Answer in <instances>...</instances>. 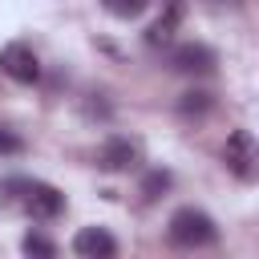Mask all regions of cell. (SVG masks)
Returning <instances> with one entry per match:
<instances>
[{"instance_id":"obj_1","label":"cell","mask_w":259,"mask_h":259,"mask_svg":"<svg viewBox=\"0 0 259 259\" xmlns=\"http://www.w3.org/2000/svg\"><path fill=\"white\" fill-rule=\"evenodd\" d=\"M0 190H4L8 198H16V202L24 206V214H32L36 223H53V219L65 214V194H61L57 186H49V182H36V178H8Z\"/></svg>"},{"instance_id":"obj_2","label":"cell","mask_w":259,"mask_h":259,"mask_svg":"<svg viewBox=\"0 0 259 259\" xmlns=\"http://www.w3.org/2000/svg\"><path fill=\"white\" fill-rule=\"evenodd\" d=\"M170 243L174 247H186V251H198V247H214L219 243V227L206 210L198 206H178L170 214V227H166Z\"/></svg>"},{"instance_id":"obj_3","label":"cell","mask_w":259,"mask_h":259,"mask_svg":"<svg viewBox=\"0 0 259 259\" xmlns=\"http://www.w3.org/2000/svg\"><path fill=\"white\" fill-rule=\"evenodd\" d=\"M223 162L239 182H259V142L251 130H231L223 146Z\"/></svg>"},{"instance_id":"obj_4","label":"cell","mask_w":259,"mask_h":259,"mask_svg":"<svg viewBox=\"0 0 259 259\" xmlns=\"http://www.w3.org/2000/svg\"><path fill=\"white\" fill-rule=\"evenodd\" d=\"M170 69L174 73H186V77H210L219 69V53L202 40H186V45H174L170 49Z\"/></svg>"},{"instance_id":"obj_5","label":"cell","mask_w":259,"mask_h":259,"mask_svg":"<svg viewBox=\"0 0 259 259\" xmlns=\"http://www.w3.org/2000/svg\"><path fill=\"white\" fill-rule=\"evenodd\" d=\"M0 73L12 77L16 85H32L40 77V61H36V53L24 40H12V45L0 49Z\"/></svg>"},{"instance_id":"obj_6","label":"cell","mask_w":259,"mask_h":259,"mask_svg":"<svg viewBox=\"0 0 259 259\" xmlns=\"http://www.w3.org/2000/svg\"><path fill=\"white\" fill-rule=\"evenodd\" d=\"M138 158H142V150H138V142H130V138H105L101 142V150H97V170H105V174H125V170H134L138 166Z\"/></svg>"},{"instance_id":"obj_7","label":"cell","mask_w":259,"mask_h":259,"mask_svg":"<svg viewBox=\"0 0 259 259\" xmlns=\"http://www.w3.org/2000/svg\"><path fill=\"white\" fill-rule=\"evenodd\" d=\"M73 255H81V259H113L117 255V239L105 227H81L73 235Z\"/></svg>"},{"instance_id":"obj_8","label":"cell","mask_w":259,"mask_h":259,"mask_svg":"<svg viewBox=\"0 0 259 259\" xmlns=\"http://www.w3.org/2000/svg\"><path fill=\"white\" fill-rule=\"evenodd\" d=\"M182 0H162V16L146 28V45L150 49H162V45H170L174 40V32H178V24H182Z\"/></svg>"},{"instance_id":"obj_9","label":"cell","mask_w":259,"mask_h":259,"mask_svg":"<svg viewBox=\"0 0 259 259\" xmlns=\"http://www.w3.org/2000/svg\"><path fill=\"white\" fill-rule=\"evenodd\" d=\"M170 182H174V174H170V170H162V166H158V170H150V174L142 178V198H146V202H158V198L170 190Z\"/></svg>"},{"instance_id":"obj_10","label":"cell","mask_w":259,"mask_h":259,"mask_svg":"<svg viewBox=\"0 0 259 259\" xmlns=\"http://www.w3.org/2000/svg\"><path fill=\"white\" fill-rule=\"evenodd\" d=\"M210 105H214V97H210L206 89H190V93H182V101H178V113H182V117H202Z\"/></svg>"},{"instance_id":"obj_11","label":"cell","mask_w":259,"mask_h":259,"mask_svg":"<svg viewBox=\"0 0 259 259\" xmlns=\"http://www.w3.org/2000/svg\"><path fill=\"white\" fill-rule=\"evenodd\" d=\"M20 251H24V255H36V259H53V255H57V243H53L49 235H40V231H28L24 243H20Z\"/></svg>"},{"instance_id":"obj_12","label":"cell","mask_w":259,"mask_h":259,"mask_svg":"<svg viewBox=\"0 0 259 259\" xmlns=\"http://www.w3.org/2000/svg\"><path fill=\"white\" fill-rule=\"evenodd\" d=\"M101 8L109 16H117V20H134V16H142L150 8V0H101Z\"/></svg>"},{"instance_id":"obj_13","label":"cell","mask_w":259,"mask_h":259,"mask_svg":"<svg viewBox=\"0 0 259 259\" xmlns=\"http://www.w3.org/2000/svg\"><path fill=\"white\" fill-rule=\"evenodd\" d=\"M20 150H24V142H20L12 130L0 125V158H12V154H20Z\"/></svg>"}]
</instances>
